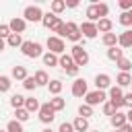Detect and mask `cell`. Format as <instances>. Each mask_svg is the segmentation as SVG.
I'll return each instance as SVG.
<instances>
[{
	"instance_id": "6da1fadb",
	"label": "cell",
	"mask_w": 132,
	"mask_h": 132,
	"mask_svg": "<svg viewBox=\"0 0 132 132\" xmlns=\"http://www.w3.org/2000/svg\"><path fill=\"white\" fill-rule=\"evenodd\" d=\"M21 52H23V56L35 60V58H41V56H43V45H41L39 41H23Z\"/></svg>"
},
{
	"instance_id": "7a4b0ae2",
	"label": "cell",
	"mask_w": 132,
	"mask_h": 132,
	"mask_svg": "<svg viewBox=\"0 0 132 132\" xmlns=\"http://www.w3.org/2000/svg\"><path fill=\"white\" fill-rule=\"evenodd\" d=\"M70 56H72V60H74V64H76L78 68L89 64V52H87L82 45H78V43H74V45H72V50H70Z\"/></svg>"
},
{
	"instance_id": "3957f363",
	"label": "cell",
	"mask_w": 132,
	"mask_h": 132,
	"mask_svg": "<svg viewBox=\"0 0 132 132\" xmlns=\"http://www.w3.org/2000/svg\"><path fill=\"white\" fill-rule=\"evenodd\" d=\"M62 37L70 39L72 43H78V41L82 39V33H80V25H76V23L68 21V23L64 25V35H62Z\"/></svg>"
},
{
	"instance_id": "277c9868",
	"label": "cell",
	"mask_w": 132,
	"mask_h": 132,
	"mask_svg": "<svg viewBox=\"0 0 132 132\" xmlns=\"http://www.w3.org/2000/svg\"><path fill=\"white\" fill-rule=\"evenodd\" d=\"M45 45H47V52H52V54H56V56H62L64 50H66L64 39H62V37H56V35H50L47 41H45Z\"/></svg>"
},
{
	"instance_id": "5b68a950",
	"label": "cell",
	"mask_w": 132,
	"mask_h": 132,
	"mask_svg": "<svg viewBox=\"0 0 132 132\" xmlns=\"http://www.w3.org/2000/svg\"><path fill=\"white\" fill-rule=\"evenodd\" d=\"M105 101H107V93H105V91H89V93L85 95V103L91 105V107L103 105Z\"/></svg>"
},
{
	"instance_id": "8992f818",
	"label": "cell",
	"mask_w": 132,
	"mask_h": 132,
	"mask_svg": "<svg viewBox=\"0 0 132 132\" xmlns=\"http://www.w3.org/2000/svg\"><path fill=\"white\" fill-rule=\"evenodd\" d=\"M43 14H45V12H43L39 6H27V8L23 10V19L29 21V23H41Z\"/></svg>"
},
{
	"instance_id": "52a82bcc",
	"label": "cell",
	"mask_w": 132,
	"mask_h": 132,
	"mask_svg": "<svg viewBox=\"0 0 132 132\" xmlns=\"http://www.w3.org/2000/svg\"><path fill=\"white\" fill-rule=\"evenodd\" d=\"M107 97H109V103H111L118 111L124 107V93H122L120 87H111V89L107 91Z\"/></svg>"
},
{
	"instance_id": "ba28073f",
	"label": "cell",
	"mask_w": 132,
	"mask_h": 132,
	"mask_svg": "<svg viewBox=\"0 0 132 132\" xmlns=\"http://www.w3.org/2000/svg\"><path fill=\"white\" fill-rule=\"evenodd\" d=\"M37 113H39V122H43V124H52L54 118H56V111L52 109L50 101H47V103H41V107H39Z\"/></svg>"
},
{
	"instance_id": "9c48e42d",
	"label": "cell",
	"mask_w": 132,
	"mask_h": 132,
	"mask_svg": "<svg viewBox=\"0 0 132 132\" xmlns=\"http://www.w3.org/2000/svg\"><path fill=\"white\" fill-rule=\"evenodd\" d=\"M70 93H72L74 97H85V95L89 93L87 80H85V78H74V82H72V87H70Z\"/></svg>"
},
{
	"instance_id": "30bf717a",
	"label": "cell",
	"mask_w": 132,
	"mask_h": 132,
	"mask_svg": "<svg viewBox=\"0 0 132 132\" xmlns=\"http://www.w3.org/2000/svg\"><path fill=\"white\" fill-rule=\"evenodd\" d=\"M8 27H10V31H12V33L21 35V33L27 29V21H25L23 16H12V19H10V23H8Z\"/></svg>"
},
{
	"instance_id": "8fae6325",
	"label": "cell",
	"mask_w": 132,
	"mask_h": 132,
	"mask_svg": "<svg viewBox=\"0 0 132 132\" xmlns=\"http://www.w3.org/2000/svg\"><path fill=\"white\" fill-rule=\"evenodd\" d=\"M80 33H82V37H87V39H95L97 37V23H89V21H85L82 25H80Z\"/></svg>"
},
{
	"instance_id": "7c38bea8",
	"label": "cell",
	"mask_w": 132,
	"mask_h": 132,
	"mask_svg": "<svg viewBox=\"0 0 132 132\" xmlns=\"http://www.w3.org/2000/svg\"><path fill=\"white\" fill-rule=\"evenodd\" d=\"M95 87L97 91H105V89H111V76L105 74V72H99L95 76Z\"/></svg>"
},
{
	"instance_id": "4fadbf2b",
	"label": "cell",
	"mask_w": 132,
	"mask_h": 132,
	"mask_svg": "<svg viewBox=\"0 0 132 132\" xmlns=\"http://www.w3.org/2000/svg\"><path fill=\"white\" fill-rule=\"evenodd\" d=\"M109 122H111L113 130H120L122 126H126V124H128V118H126V113H122V111H116V113L109 118Z\"/></svg>"
},
{
	"instance_id": "5bb4252c",
	"label": "cell",
	"mask_w": 132,
	"mask_h": 132,
	"mask_svg": "<svg viewBox=\"0 0 132 132\" xmlns=\"http://www.w3.org/2000/svg\"><path fill=\"white\" fill-rule=\"evenodd\" d=\"M118 45L120 47H132V29H126L124 33L118 35Z\"/></svg>"
},
{
	"instance_id": "9a60e30c",
	"label": "cell",
	"mask_w": 132,
	"mask_h": 132,
	"mask_svg": "<svg viewBox=\"0 0 132 132\" xmlns=\"http://www.w3.org/2000/svg\"><path fill=\"white\" fill-rule=\"evenodd\" d=\"M85 14H87V21H89V23H99V21H101V19H99V12H97V2L89 4Z\"/></svg>"
},
{
	"instance_id": "2e32d148",
	"label": "cell",
	"mask_w": 132,
	"mask_h": 132,
	"mask_svg": "<svg viewBox=\"0 0 132 132\" xmlns=\"http://www.w3.org/2000/svg\"><path fill=\"white\" fill-rule=\"evenodd\" d=\"M41 60H43V64H45V66H50V68L60 66V58H58L56 54H52V52H45V54L41 56Z\"/></svg>"
},
{
	"instance_id": "e0dca14e",
	"label": "cell",
	"mask_w": 132,
	"mask_h": 132,
	"mask_svg": "<svg viewBox=\"0 0 132 132\" xmlns=\"http://www.w3.org/2000/svg\"><path fill=\"white\" fill-rule=\"evenodd\" d=\"M29 74H27V68L25 66H12V70H10V78H14V80H25Z\"/></svg>"
},
{
	"instance_id": "ac0fdd59",
	"label": "cell",
	"mask_w": 132,
	"mask_h": 132,
	"mask_svg": "<svg viewBox=\"0 0 132 132\" xmlns=\"http://www.w3.org/2000/svg\"><path fill=\"white\" fill-rule=\"evenodd\" d=\"M130 82H132V76H130V72H120V74L116 76V87H120V89H124V87H130Z\"/></svg>"
},
{
	"instance_id": "d6986e66",
	"label": "cell",
	"mask_w": 132,
	"mask_h": 132,
	"mask_svg": "<svg viewBox=\"0 0 132 132\" xmlns=\"http://www.w3.org/2000/svg\"><path fill=\"white\" fill-rule=\"evenodd\" d=\"M97 31L99 33H111L113 31V23H111V19H101L99 23H97Z\"/></svg>"
},
{
	"instance_id": "ffe728a7",
	"label": "cell",
	"mask_w": 132,
	"mask_h": 132,
	"mask_svg": "<svg viewBox=\"0 0 132 132\" xmlns=\"http://www.w3.org/2000/svg\"><path fill=\"white\" fill-rule=\"evenodd\" d=\"M33 78H35L37 87H47V85H50V76H47L45 70H37V72L33 74Z\"/></svg>"
},
{
	"instance_id": "44dd1931",
	"label": "cell",
	"mask_w": 132,
	"mask_h": 132,
	"mask_svg": "<svg viewBox=\"0 0 132 132\" xmlns=\"http://www.w3.org/2000/svg\"><path fill=\"white\" fill-rule=\"evenodd\" d=\"M101 41H103V45H105L107 50H109V47H116V45H118V35H116L113 31H111V33H105V35L101 37Z\"/></svg>"
},
{
	"instance_id": "7402d4cb",
	"label": "cell",
	"mask_w": 132,
	"mask_h": 132,
	"mask_svg": "<svg viewBox=\"0 0 132 132\" xmlns=\"http://www.w3.org/2000/svg\"><path fill=\"white\" fill-rule=\"evenodd\" d=\"M72 126H74V132H87V130H89V120L78 116V118L72 122Z\"/></svg>"
},
{
	"instance_id": "603a6c76",
	"label": "cell",
	"mask_w": 132,
	"mask_h": 132,
	"mask_svg": "<svg viewBox=\"0 0 132 132\" xmlns=\"http://www.w3.org/2000/svg\"><path fill=\"white\" fill-rule=\"evenodd\" d=\"M64 25H66V23L58 16V19H56V23L50 27V33H56V37H62V35H64Z\"/></svg>"
},
{
	"instance_id": "cb8c5ba5",
	"label": "cell",
	"mask_w": 132,
	"mask_h": 132,
	"mask_svg": "<svg viewBox=\"0 0 132 132\" xmlns=\"http://www.w3.org/2000/svg\"><path fill=\"white\" fill-rule=\"evenodd\" d=\"M107 58H109V60H113V62H118V60H122V58H124V50H122L120 45L109 47V50H107Z\"/></svg>"
},
{
	"instance_id": "d4e9b609",
	"label": "cell",
	"mask_w": 132,
	"mask_h": 132,
	"mask_svg": "<svg viewBox=\"0 0 132 132\" xmlns=\"http://www.w3.org/2000/svg\"><path fill=\"white\" fill-rule=\"evenodd\" d=\"M47 89H50V93L56 97V95H60L62 93V89H64V85H62V80L60 78H54V80H50V85H47Z\"/></svg>"
},
{
	"instance_id": "484cf974",
	"label": "cell",
	"mask_w": 132,
	"mask_h": 132,
	"mask_svg": "<svg viewBox=\"0 0 132 132\" xmlns=\"http://www.w3.org/2000/svg\"><path fill=\"white\" fill-rule=\"evenodd\" d=\"M39 107H41V103H39L35 97H27V99H25V109H27L29 113H33V111H39Z\"/></svg>"
},
{
	"instance_id": "4316f807",
	"label": "cell",
	"mask_w": 132,
	"mask_h": 132,
	"mask_svg": "<svg viewBox=\"0 0 132 132\" xmlns=\"http://www.w3.org/2000/svg\"><path fill=\"white\" fill-rule=\"evenodd\" d=\"M50 105H52V109H54V111H62V109L66 107V101H64L60 95H56V97H52V99H50Z\"/></svg>"
},
{
	"instance_id": "83f0119b",
	"label": "cell",
	"mask_w": 132,
	"mask_h": 132,
	"mask_svg": "<svg viewBox=\"0 0 132 132\" xmlns=\"http://www.w3.org/2000/svg\"><path fill=\"white\" fill-rule=\"evenodd\" d=\"M56 19H58V14H54V12L50 10V12H45V14H43V19H41V25H43L45 29H50V27L56 23Z\"/></svg>"
},
{
	"instance_id": "f1b7e54d",
	"label": "cell",
	"mask_w": 132,
	"mask_h": 132,
	"mask_svg": "<svg viewBox=\"0 0 132 132\" xmlns=\"http://www.w3.org/2000/svg\"><path fill=\"white\" fill-rule=\"evenodd\" d=\"M25 99H27V97H23V95L14 93V95L10 97V105H12L14 109H21V107H25Z\"/></svg>"
},
{
	"instance_id": "f546056e",
	"label": "cell",
	"mask_w": 132,
	"mask_h": 132,
	"mask_svg": "<svg viewBox=\"0 0 132 132\" xmlns=\"http://www.w3.org/2000/svg\"><path fill=\"white\" fill-rule=\"evenodd\" d=\"M29 118H31V113H29L25 107H21V109H14V120H16V122H21V124H23V122H27Z\"/></svg>"
},
{
	"instance_id": "4dcf8cb0",
	"label": "cell",
	"mask_w": 132,
	"mask_h": 132,
	"mask_svg": "<svg viewBox=\"0 0 132 132\" xmlns=\"http://www.w3.org/2000/svg\"><path fill=\"white\" fill-rule=\"evenodd\" d=\"M10 87H12V78L2 74V76H0V93H8Z\"/></svg>"
},
{
	"instance_id": "1f68e13d",
	"label": "cell",
	"mask_w": 132,
	"mask_h": 132,
	"mask_svg": "<svg viewBox=\"0 0 132 132\" xmlns=\"http://www.w3.org/2000/svg\"><path fill=\"white\" fill-rule=\"evenodd\" d=\"M50 8H52L54 14H60V12L66 8V0H54V2L50 4Z\"/></svg>"
},
{
	"instance_id": "d6a6232c",
	"label": "cell",
	"mask_w": 132,
	"mask_h": 132,
	"mask_svg": "<svg viewBox=\"0 0 132 132\" xmlns=\"http://www.w3.org/2000/svg\"><path fill=\"white\" fill-rule=\"evenodd\" d=\"M6 45H10V47H21V45H23V37L16 35V33H12V35L6 39Z\"/></svg>"
},
{
	"instance_id": "836d02e7",
	"label": "cell",
	"mask_w": 132,
	"mask_h": 132,
	"mask_svg": "<svg viewBox=\"0 0 132 132\" xmlns=\"http://www.w3.org/2000/svg\"><path fill=\"white\" fill-rule=\"evenodd\" d=\"M6 132H25V128H23V124H21V122L10 120V122L6 124Z\"/></svg>"
},
{
	"instance_id": "e575fe53",
	"label": "cell",
	"mask_w": 132,
	"mask_h": 132,
	"mask_svg": "<svg viewBox=\"0 0 132 132\" xmlns=\"http://www.w3.org/2000/svg\"><path fill=\"white\" fill-rule=\"evenodd\" d=\"M60 66L66 70V68H70V66H74V60H72V56L70 54H62L60 56Z\"/></svg>"
},
{
	"instance_id": "d590c367",
	"label": "cell",
	"mask_w": 132,
	"mask_h": 132,
	"mask_svg": "<svg viewBox=\"0 0 132 132\" xmlns=\"http://www.w3.org/2000/svg\"><path fill=\"white\" fill-rule=\"evenodd\" d=\"M116 66L120 68V72H130V68H132V62H130L128 58H122V60H118V62H116Z\"/></svg>"
},
{
	"instance_id": "8d00e7d4",
	"label": "cell",
	"mask_w": 132,
	"mask_h": 132,
	"mask_svg": "<svg viewBox=\"0 0 132 132\" xmlns=\"http://www.w3.org/2000/svg\"><path fill=\"white\" fill-rule=\"evenodd\" d=\"M78 116H80V118H87V120H89V118L93 116V107H91V105H87V103H82V105L78 107Z\"/></svg>"
},
{
	"instance_id": "74e56055",
	"label": "cell",
	"mask_w": 132,
	"mask_h": 132,
	"mask_svg": "<svg viewBox=\"0 0 132 132\" xmlns=\"http://www.w3.org/2000/svg\"><path fill=\"white\" fill-rule=\"evenodd\" d=\"M10 35H12V31H10L8 23H0V39H8Z\"/></svg>"
},
{
	"instance_id": "f35d334b",
	"label": "cell",
	"mask_w": 132,
	"mask_h": 132,
	"mask_svg": "<svg viewBox=\"0 0 132 132\" xmlns=\"http://www.w3.org/2000/svg\"><path fill=\"white\" fill-rule=\"evenodd\" d=\"M97 12H99V19H107V12H109V6L105 2H99L97 4Z\"/></svg>"
},
{
	"instance_id": "ab89813d",
	"label": "cell",
	"mask_w": 132,
	"mask_h": 132,
	"mask_svg": "<svg viewBox=\"0 0 132 132\" xmlns=\"http://www.w3.org/2000/svg\"><path fill=\"white\" fill-rule=\"evenodd\" d=\"M23 87H25L27 91H35V89H37V82H35L33 76H27V78L23 80Z\"/></svg>"
},
{
	"instance_id": "60d3db41",
	"label": "cell",
	"mask_w": 132,
	"mask_h": 132,
	"mask_svg": "<svg viewBox=\"0 0 132 132\" xmlns=\"http://www.w3.org/2000/svg\"><path fill=\"white\" fill-rule=\"evenodd\" d=\"M120 25H124V27H130V25H132L130 12H122V14H120Z\"/></svg>"
},
{
	"instance_id": "b9f144b4",
	"label": "cell",
	"mask_w": 132,
	"mask_h": 132,
	"mask_svg": "<svg viewBox=\"0 0 132 132\" xmlns=\"http://www.w3.org/2000/svg\"><path fill=\"white\" fill-rule=\"evenodd\" d=\"M116 111H118V109H116V107H113L109 101H105V103H103V113H105V116H109V118H111Z\"/></svg>"
},
{
	"instance_id": "7bdbcfd3",
	"label": "cell",
	"mask_w": 132,
	"mask_h": 132,
	"mask_svg": "<svg viewBox=\"0 0 132 132\" xmlns=\"http://www.w3.org/2000/svg\"><path fill=\"white\" fill-rule=\"evenodd\" d=\"M118 6L122 8V12H130L132 10V0H120Z\"/></svg>"
},
{
	"instance_id": "ee69618b",
	"label": "cell",
	"mask_w": 132,
	"mask_h": 132,
	"mask_svg": "<svg viewBox=\"0 0 132 132\" xmlns=\"http://www.w3.org/2000/svg\"><path fill=\"white\" fill-rule=\"evenodd\" d=\"M58 132H74L72 122H62V124H60V128H58Z\"/></svg>"
},
{
	"instance_id": "f6af8a7d",
	"label": "cell",
	"mask_w": 132,
	"mask_h": 132,
	"mask_svg": "<svg viewBox=\"0 0 132 132\" xmlns=\"http://www.w3.org/2000/svg\"><path fill=\"white\" fill-rule=\"evenodd\" d=\"M78 70H80V68H78V66L74 64V66H70V68H66L64 72H66V76H72V78H76V74H78Z\"/></svg>"
},
{
	"instance_id": "bcb514c9",
	"label": "cell",
	"mask_w": 132,
	"mask_h": 132,
	"mask_svg": "<svg viewBox=\"0 0 132 132\" xmlns=\"http://www.w3.org/2000/svg\"><path fill=\"white\" fill-rule=\"evenodd\" d=\"M124 105H128L132 109V93H124Z\"/></svg>"
},
{
	"instance_id": "7dc6e473",
	"label": "cell",
	"mask_w": 132,
	"mask_h": 132,
	"mask_svg": "<svg viewBox=\"0 0 132 132\" xmlns=\"http://www.w3.org/2000/svg\"><path fill=\"white\" fill-rule=\"evenodd\" d=\"M66 6L68 8H76L78 6V0H66Z\"/></svg>"
},
{
	"instance_id": "c3c4849f",
	"label": "cell",
	"mask_w": 132,
	"mask_h": 132,
	"mask_svg": "<svg viewBox=\"0 0 132 132\" xmlns=\"http://www.w3.org/2000/svg\"><path fill=\"white\" fill-rule=\"evenodd\" d=\"M118 132H132V124H126V126H122Z\"/></svg>"
},
{
	"instance_id": "681fc988",
	"label": "cell",
	"mask_w": 132,
	"mask_h": 132,
	"mask_svg": "<svg viewBox=\"0 0 132 132\" xmlns=\"http://www.w3.org/2000/svg\"><path fill=\"white\" fill-rule=\"evenodd\" d=\"M4 47H6V39H0V52H4Z\"/></svg>"
},
{
	"instance_id": "f907efd6",
	"label": "cell",
	"mask_w": 132,
	"mask_h": 132,
	"mask_svg": "<svg viewBox=\"0 0 132 132\" xmlns=\"http://www.w3.org/2000/svg\"><path fill=\"white\" fill-rule=\"evenodd\" d=\"M126 118H128V124H132V109H130V111L126 113Z\"/></svg>"
},
{
	"instance_id": "816d5d0a",
	"label": "cell",
	"mask_w": 132,
	"mask_h": 132,
	"mask_svg": "<svg viewBox=\"0 0 132 132\" xmlns=\"http://www.w3.org/2000/svg\"><path fill=\"white\" fill-rule=\"evenodd\" d=\"M41 132H54V130H52V128H43Z\"/></svg>"
},
{
	"instance_id": "f5cc1de1",
	"label": "cell",
	"mask_w": 132,
	"mask_h": 132,
	"mask_svg": "<svg viewBox=\"0 0 132 132\" xmlns=\"http://www.w3.org/2000/svg\"><path fill=\"white\" fill-rule=\"evenodd\" d=\"M130 16H132V10H130Z\"/></svg>"
},
{
	"instance_id": "db71d44e",
	"label": "cell",
	"mask_w": 132,
	"mask_h": 132,
	"mask_svg": "<svg viewBox=\"0 0 132 132\" xmlns=\"http://www.w3.org/2000/svg\"><path fill=\"white\" fill-rule=\"evenodd\" d=\"M0 132H6V130H0Z\"/></svg>"
},
{
	"instance_id": "11a10c76",
	"label": "cell",
	"mask_w": 132,
	"mask_h": 132,
	"mask_svg": "<svg viewBox=\"0 0 132 132\" xmlns=\"http://www.w3.org/2000/svg\"><path fill=\"white\" fill-rule=\"evenodd\" d=\"M93 132H99V130H93Z\"/></svg>"
},
{
	"instance_id": "9f6ffc18",
	"label": "cell",
	"mask_w": 132,
	"mask_h": 132,
	"mask_svg": "<svg viewBox=\"0 0 132 132\" xmlns=\"http://www.w3.org/2000/svg\"><path fill=\"white\" fill-rule=\"evenodd\" d=\"M130 87H132V82H130Z\"/></svg>"
},
{
	"instance_id": "6f0895ef",
	"label": "cell",
	"mask_w": 132,
	"mask_h": 132,
	"mask_svg": "<svg viewBox=\"0 0 132 132\" xmlns=\"http://www.w3.org/2000/svg\"><path fill=\"white\" fill-rule=\"evenodd\" d=\"M113 132H118V130H113Z\"/></svg>"
},
{
	"instance_id": "680465c9",
	"label": "cell",
	"mask_w": 132,
	"mask_h": 132,
	"mask_svg": "<svg viewBox=\"0 0 132 132\" xmlns=\"http://www.w3.org/2000/svg\"><path fill=\"white\" fill-rule=\"evenodd\" d=\"M0 76H2V74H0Z\"/></svg>"
}]
</instances>
